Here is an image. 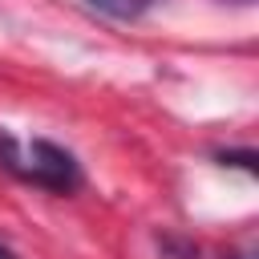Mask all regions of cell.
I'll use <instances>...</instances> for the list:
<instances>
[{"label":"cell","instance_id":"cell-6","mask_svg":"<svg viewBox=\"0 0 259 259\" xmlns=\"http://www.w3.org/2000/svg\"><path fill=\"white\" fill-rule=\"evenodd\" d=\"M235 4H251V0H235Z\"/></svg>","mask_w":259,"mask_h":259},{"label":"cell","instance_id":"cell-1","mask_svg":"<svg viewBox=\"0 0 259 259\" xmlns=\"http://www.w3.org/2000/svg\"><path fill=\"white\" fill-rule=\"evenodd\" d=\"M0 170L16 174L20 182L28 186H40V190H53V194H73L81 186V162L49 142V138H32V142H20L16 134L0 130Z\"/></svg>","mask_w":259,"mask_h":259},{"label":"cell","instance_id":"cell-3","mask_svg":"<svg viewBox=\"0 0 259 259\" xmlns=\"http://www.w3.org/2000/svg\"><path fill=\"white\" fill-rule=\"evenodd\" d=\"M223 166H243L247 174H255V154L251 150H231V154H219Z\"/></svg>","mask_w":259,"mask_h":259},{"label":"cell","instance_id":"cell-5","mask_svg":"<svg viewBox=\"0 0 259 259\" xmlns=\"http://www.w3.org/2000/svg\"><path fill=\"white\" fill-rule=\"evenodd\" d=\"M0 259H20V255H16L12 247H4V243H0Z\"/></svg>","mask_w":259,"mask_h":259},{"label":"cell","instance_id":"cell-2","mask_svg":"<svg viewBox=\"0 0 259 259\" xmlns=\"http://www.w3.org/2000/svg\"><path fill=\"white\" fill-rule=\"evenodd\" d=\"M97 12H105V16H113V20H138V16H146L158 0H89Z\"/></svg>","mask_w":259,"mask_h":259},{"label":"cell","instance_id":"cell-4","mask_svg":"<svg viewBox=\"0 0 259 259\" xmlns=\"http://www.w3.org/2000/svg\"><path fill=\"white\" fill-rule=\"evenodd\" d=\"M227 259H255V247H243V251H231Z\"/></svg>","mask_w":259,"mask_h":259}]
</instances>
